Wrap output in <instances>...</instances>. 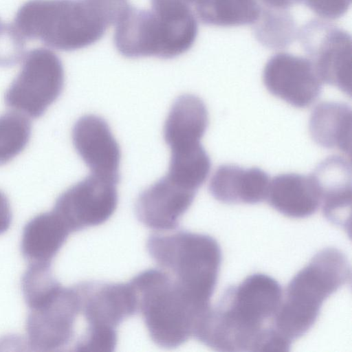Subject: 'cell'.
<instances>
[{"mask_svg": "<svg viewBox=\"0 0 352 352\" xmlns=\"http://www.w3.org/2000/svg\"><path fill=\"white\" fill-rule=\"evenodd\" d=\"M351 280L344 253L327 248L316 253L289 282L273 318L272 331L291 345L315 323L324 301Z\"/></svg>", "mask_w": 352, "mask_h": 352, "instance_id": "3957f363", "label": "cell"}, {"mask_svg": "<svg viewBox=\"0 0 352 352\" xmlns=\"http://www.w3.org/2000/svg\"><path fill=\"white\" fill-rule=\"evenodd\" d=\"M197 33V18L186 4L151 10L131 6L116 25L113 38L124 56L172 58L189 50Z\"/></svg>", "mask_w": 352, "mask_h": 352, "instance_id": "5b68a950", "label": "cell"}, {"mask_svg": "<svg viewBox=\"0 0 352 352\" xmlns=\"http://www.w3.org/2000/svg\"><path fill=\"white\" fill-rule=\"evenodd\" d=\"M70 234L53 210L38 214L23 229V255L30 264L50 265Z\"/></svg>", "mask_w": 352, "mask_h": 352, "instance_id": "ac0fdd59", "label": "cell"}, {"mask_svg": "<svg viewBox=\"0 0 352 352\" xmlns=\"http://www.w3.org/2000/svg\"><path fill=\"white\" fill-rule=\"evenodd\" d=\"M146 250L152 260L199 303L210 307L221 252L212 236L186 230L151 234Z\"/></svg>", "mask_w": 352, "mask_h": 352, "instance_id": "8992f818", "label": "cell"}, {"mask_svg": "<svg viewBox=\"0 0 352 352\" xmlns=\"http://www.w3.org/2000/svg\"><path fill=\"white\" fill-rule=\"evenodd\" d=\"M195 194L165 175L138 196L135 206L138 219L153 230L170 231L178 226Z\"/></svg>", "mask_w": 352, "mask_h": 352, "instance_id": "5bb4252c", "label": "cell"}, {"mask_svg": "<svg viewBox=\"0 0 352 352\" xmlns=\"http://www.w3.org/2000/svg\"><path fill=\"white\" fill-rule=\"evenodd\" d=\"M263 79L272 94L298 108L309 107L316 100L322 83L308 58L287 52L277 53L268 60Z\"/></svg>", "mask_w": 352, "mask_h": 352, "instance_id": "7c38bea8", "label": "cell"}, {"mask_svg": "<svg viewBox=\"0 0 352 352\" xmlns=\"http://www.w3.org/2000/svg\"><path fill=\"white\" fill-rule=\"evenodd\" d=\"M268 8L287 10L291 6L301 2V0H261Z\"/></svg>", "mask_w": 352, "mask_h": 352, "instance_id": "4316f807", "label": "cell"}, {"mask_svg": "<svg viewBox=\"0 0 352 352\" xmlns=\"http://www.w3.org/2000/svg\"><path fill=\"white\" fill-rule=\"evenodd\" d=\"M254 23L256 38L269 48L286 47L296 38L295 23L290 14L284 10H261Z\"/></svg>", "mask_w": 352, "mask_h": 352, "instance_id": "44dd1931", "label": "cell"}, {"mask_svg": "<svg viewBox=\"0 0 352 352\" xmlns=\"http://www.w3.org/2000/svg\"><path fill=\"white\" fill-rule=\"evenodd\" d=\"M282 295L274 278L252 274L210 307L194 337L215 351H261Z\"/></svg>", "mask_w": 352, "mask_h": 352, "instance_id": "6da1fadb", "label": "cell"}, {"mask_svg": "<svg viewBox=\"0 0 352 352\" xmlns=\"http://www.w3.org/2000/svg\"><path fill=\"white\" fill-rule=\"evenodd\" d=\"M266 199L276 210L292 218H304L318 208L322 195L313 176L281 174L270 182Z\"/></svg>", "mask_w": 352, "mask_h": 352, "instance_id": "e0dca14e", "label": "cell"}, {"mask_svg": "<svg viewBox=\"0 0 352 352\" xmlns=\"http://www.w3.org/2000/svg\"><path fill=\"white\" fill-rule=\"evenodd\" d=\"M117 184L90 173L58 197L53 211L70 233L101 225L117 208Z\"/></svg>", "mask_w": 352, "mask_h": 352, "instance_id": "8fae6325", "label": "cell"}, {"mask_svg": "<svg viewBox=\"0 0 352 352\" xmlns=\"http://www.w3.org/2000/svg\"><path fill=\"white\" fill-rule=\"evenodd\" d=\"M72 136L90 173L118 183L120 150L107 123L95 115L84 116L75 123Z\"/></svg>", "mask_w": 352, "mask_h": 352, "instance_id": "4fadbf2b", "label": "cell"}, {"mask_svg": "<svg viewBox=\"0 0 352 352\" xmlns=\"http://www.w3.org/2000/svg\"><path fill=\"white\" fill-rule=\"evenodd\" d=\"M208 124V113L197 96L185 94L173 103L164 126V138L170 151H186L201 145Z\"/></svg>", "mask_w": 352, "mask_h": 352, "instance_id": "9a60e30c", "label": "cell"}, {"mask_svg": "<svg viewBox=\"0 0 352 352\" xmlns=\"http://www.w3.org/2000/svg\"><path fill=\"white\" fill-rule=\"evenodd\" d=\"M351 110L346 104L325 102L317 105L309 120V132L320 146L351 154Z\"/></svg>", "mask_w": 352, "mask_h": 352, "instance_id": "d6986e66", "label": "cell"}, {"mask_svg": "<svg viewBox=\"0 0 352 352\" xmlns=\"http://www.w3.org/2000/svg\"><path fill=\"white\" fill-rule=\"evenodd\" d=\"M205 24L234 27L254 23L261 9L257 0H184Z\"/></svg>", "mask_w": 352, "mask_h": 352, "instance_id": "ffe728a7", "label": "cell"}, {"mask_svg": "<svg viewBox=\"0 0 352 352\" xmlns=\"http://www.w3.org/2000/svg\"><path fill=\"white\" fill-rule=\"evenodd\" d=\"M129 6L128 0H28L12 23L25 40L72 52L99 41Z\"/></svg>", "mask_w": 352, "mask_h": 352, "instance_id": "7a4b0ae2", "label": "cell"}, {"mask_svg": "<svg viewBox=\"0 0 352 352\" xmlns=\"http://www.w3.org/2000/svg\"><path fill=\"white\" fill-rule=\"evenodd\" d=\"M313 12L323 19H336L349 10L351 0H301Z\"/></svg>", "mask_w": 352, "mask_h": 352, "instance_id": "d4e9b609", "label": "cell"}, {"mask_svg": "<svg viewBox=\"0 0 352 352\" xmlns=\"http://www.w3.org/2000/svg\"><path fill=\"white\" fill-rule=\"evenodd\" d=\"M351 197V187L323 193L321 202L324 215L335 225L346 228L347 220L350 221Z\"/></svg>", "mask_w": 352, "mask_h": 352, "instance_id": "cb8c5ba5", "label": "cell"}, {"mask_svg": "<svg viewBox=\"0 0 352 352\" xmlns=\"http://www.w3.org/2000/svg\"><path fill=\"white\" fill-rule=\"evenodd\" d=\"M299 38L322 82L334 86L351 96V36L326 21H313L301 29Z\"/></svg>", "mask_w": 352, "mask_h": 352, "instance_id": "30bf717a", "label": "cell"}, {"mask_svg": "<svg viewBox=\"0 0 352 352\" xmlns=\"http://www.w3.org/2000/svg\"><path fill=\"white\" fill-rule=\"evenodd\" d=\"M25 38L13 23L0 18V67H10L21 62L25 52Z\"/></svg>", "mask_w": 352, "mask_h": 352, "instance_id": "603a6c76", "label": "cell"}, {"mask_svg": "<svg viewBox=\"0 0 352 352\" xmlns=\"http://www.w3.org/2000/svg\"><path fill=\"white\" fill-rule=\"evenodd\" d=\"M80 316L85 321L84 333L76 351L111 352L116 346L118 326L138 313V300L128 283L83 281L76 284Z\"/></svg>", "mask_w": 352, "mask_h": 352, "instance_id": "52a82bcc", "label": "cell"}, {"mask_svg": "<svg viewBox=\"0 0 352 352\" xmlns=\"http://www.w3.org/2000/svg\"><path fill=\"white\" fill-rule=\"evenodd\" d=\"M11 220L12 212L9 201L0 190V234L9 228Z\"/></svg>", "mask_w": 352, "mask_h": 352, "instance_id": "484cf974", "label": "cell"}, {"mask_svg": "<svg viewBox=\"0 0 352 352\" xmlns=\"http://www.w3.org/2000/svg\"><path fill=\"white\" fill-rule=\"evenodd\" d=\"M31 135V123L25 115L8 112L0 116V166L25 148Z\"/></svg>", "mask_w": 352, "mask_h": 352, "instance_id": "7402d4cb", "label": "cell"}, {"mask_svg": "<svg viewBox=\"0 0 352 352\" xmlns=\"http://www.w3.org/2000/svg\"><path fill=\"white\" fill-rule=\"evenodd\" d=\"M270 182L267 174L260 168L225 164L212 175L209 190L221 202L252 204L266 199Z\"/></svg>", "mask_w": 352, "mask_h": 352, "instance_id": "2e32d148", "label": "cell"}, {"mask_svg": "<svg viewBox=\"0 0 352 352\" xmlns=\"http://www.w3.org/2000/svg\"><path fill=\"white\" fill-rule=\"evenodd\" d=\"M129 282L148 336L162 348L178 347L194 337L210 307L199 304L160 268L144 270Z\"/></svg>", "mask_w": 352, "mask_h": 352, "instance_id": "277c9868", "label": "cell"}, {"mask_svg": "<svg viewBox=\"0 0 352 352\" xmlns=\"http://www.w3.org/2000/svg\"><path fill=\"white\" fill-rule=\"evenodd\" d=\"M26 342L34 350H59L73 340L75 325L80 316L76 285L60 283L46 296L28 306Z\"/></svg>", "mask_w": 352, "mask_h": 352, "instance_id": "9c48e42d", "label": "cell"}, {"mask_svg": "<svg viewBox=\"0 0 352 352\" xmlns=\"http://www.w3.org/2000/svg\"><path fill=\"white\" fill-rule=\"evenodd\" d=\"M21 69L5 94L10 109L36 118L60 95L65 80L63 63L47 47L34 49L21 60Z\"/></svg>", "mask_w": 352, "mask_h": 352, "instance_id": "ba28073f", "label": "cell"}]
</instances>
